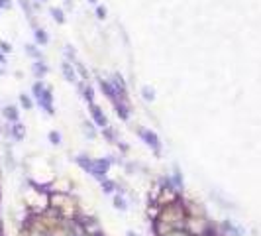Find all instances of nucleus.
<instances>
[{
    "label": "nucleus",
    "instance_id": "nucleus-1",
    "mask_svg": "<svg viewBox=\"0 0 261 236\" xmlns=\"http://www.w3.org/2000/svg\"><path fill=\"white\" fill-rule=\"evenodd\" d=\"M157 221L167 222V224H171L175 228H185L187 213H185L183 201H177L173 205L161 206V213H159V219H157Z\"/></svg>",
    "mask_w": 261,
    "mask_h": 236
},
{
    "label": "nucleus",
    "instance_id": "nucleus-2",
    "mask_svg": "<svg viewBox=\"0 0 261 236\" xmlns=\"http://www.w3.org/2000/svg\"><path fill=\"white\" fill-rule=\"evenodd\" d=\"M185 230L190 236H206L212 230V221H208V217H187Z\"/></svg>",
    "mask_w": 261,
    "mask_h": 236
},
{
    "label": "nucleus",
    "instance_id": "nucleus-3",
    "mask_svg": "<svg viewBox=\"0 0 261 236\" xmlns=\"http://www.w3.org/2000/svg\"><path fill=\"white\" fill-rule=\"evenodd\" d=\"M183 197H181V193H179V189L175 187L173 183L165 177L163 181H161V191L159 195H157V205L159 206H167V205H173V203H177V201H181Z\"/></svg>",
    "mask_w": 261,
    "mask_h": 236
},
{
    "label": "nucleus",
    "instance_id": "nucleus-4",
    "mask_svg": "<svg viewBox=\"0 0 261 236\" xmlns=\"http://www.w3.org/2000/svg\"><path fill=\"white\" fill-rule=\"evenodd\" d=\"M134 130H136L138 136L145 142V146L149 148V150H153L155 156H161V142L157 134L153 132V130H149V128H144V126H136Z\"/></svg>",
    "mask_w": 261,
    "mask_h": 236
},
{
    "label": "nucleus",
    "instance_id": "nucleus-5",
    "mask_svg": "<svg viewBox=\"0 0 261 236\" xmlns=\"http://www.w3.org/2000/svg\"><path fill=\"white\" fill-rule=\"evenodd\" d=\"M116 162L112 156H106V158H92V169H90V175L96 177L99 181L104 179V177L108 175V171H110V167H112V163Z\"/></svg>",
    "mask_w": 261,
    "mask_h": 236
},
{
    "label": "nucleus",
    "instance_id": "nucleus-6",
    "mask_svg": "<svg viewBox=\"0 0 261 236\" xmlns=\"http://www.w3.org/2000/svg\"><path fill=\"white\" fill-rule=\"evenodd\" d=\"M81 224H83V232L85 234H104V228H102L101 221L96 219V215L92 217H77Z\"/></svg>",
    "mask_w": 261,
    "mask_h": 236
},
{
    "label": "nucleus",
    "instance_id": "nucleus-7",
    "mask_svg": "<svg viewBox=\"0 0 261 236\" xmlns=\"http://www.w3.org/2000/svg\"><path fill=\"white\" fill-rule=\"evenodd\" d=\"M36 103H38V106L44 110L45 114H49V116L55 114V108H53V91H51V87H45V91L42 93V97H40Z\"/></svg>",
    "mask_w": 261,
    "mask_h": 236
},
{
    "label": "nucleus",
    "instance_id": "nucleus-8",
    "mask_svg": "<svg viewBox=\"0 0 261 236\" xmlns=\"http://www.w3.org/2000/svg\"><path fill=\"white\" fill-rule=\"evenodd\" d=\"M88 114H90V118H92L94 126H99V128L108 126V118H106V114H104V110L96 104V101H94V103H88Z\"/></svg>",
    "mask_w": 261,
    "mask_h": 236
},
{
    "label": "nucleus",
    "instance_id": "nucleus-9",
    "mask_svg": "<svg viewBox=\"0 0 261 236\" xmlns=\"http://www.w3.org/2000/svg\"><path fill=\"white\" fill-rule=\"evenodd\" d=\"M99 88H101V93L110 101V103L114 104V103H118L120 101V97H118V91L114 88V85L110 83V79H102V77H99Z\"/></svg>",
    "mask_w": 261,
    "mask_h": 236
},
{
    "label": "nucleus",
    "instance_id": "nucleus-10",
    "mask_svg": "<svg viewBox=\"0 0 261 236\" xmlns=\"http://www.w3.org/2000/svg\"><path fill=\"white\" fill-rule=\"evenodd\" d=\"M0 116L4 118V122L8 124H14V122H20V108L16 104H4L2 110H0Z\"/></svg>",
    "mask_w": 261,
    "mask_h": 236
},
{
    "label": "nucleus",
    "instance_id": "nucleus-11",
    "mask_svg": "<svg viewBox=\"0 0 261 236\" xmlns=\"http://www.w3.org/2000/svg\"><path fill=\"white\" fill-rule=\"evenodd\" d=\"M61 75L67 83H77L79 81V75H77V69H75V63L71 61H61Z\"/></svg>",
    "mask_w": 261,
    "mask_h": 236
},
{
    "label": "nucleus",
    "instance_id": "nucleus-12",
    "mask_svg": "<svg viewBox=\"0 0 261 236\" xmlns=\"http://www.w3.org/2000/svg\"><path fill=\"white\" fill-rule=\"evenodd\" d=\"M112 106H114V110H116V116L120 118L122 122H130V116H132V106H130V103L118 101V103H114Z\"/></svg>",
    "mask_w": 261,
    "mask_h": 236
},
{
    "label": "nucleus",
    "instance_id": "nucleus-13",
    "mask_svg": "<svg viewBox=\"0 0 261 236\" xmlns=\"http://www.w3.org/2000/svg\"><path fill=\"white\" fill-rule=\"evenodd\" d=\"M173 230H177V228L171 226V224H167V222H163V221L151 222V232H153V236H169Z\"/></svg>",
    "mask_w": 261,
    "mask_h": 236
},
{
    "label": "nucleus",
    "instance_id": "nucleus-14",
    "mask_svg": "<svg viewBox=\"0 0 261 236\" xmlns=\"http://www.w3.org/2000/svg\"><path fill=\"white\" fill-rule=\"evenodd\" d=\"M75 165H77L79 169H83L85 173L90 175V169H92V158H90L88 154H79V156H75Z\"/></svg>",
    "mask_w": 261,
    "mask_h": 236
},
{
    "label": "nucleus",
    "instance_id": "nucleus-15",
    "mask_svg": "<svg viewBox=\"0 0 261 236\" xmlns=\"http://www.w3.org/2000/svg\"><path fill=\"white\" fill-rule=\"evenodd\" d=\"M10 138L14 142H24L26 140V126L22 122H14L10 124Z\"/></svg>",
    "mask_w": 261,
    "mask_h": 236
},
{
    "label": "nucleus",
    "instance_id": "nucleus-16",
    "mask_svg": "<svg viewBox=\"0 0 261 236\" xmlns=\"http://www.w3.org/2000/svg\"><path fill=\"white\" fill-rule=\"evenodd\" d=\"M31 73H34L36 79H44L45 75L49 73V67H47V63H45L44 59H36L31 63Z\"/></svg>",
    "mask_w": 261,
    "mask_h": 236
},
{
    "label": "nucleus",
    "instance_id": "nucleus-17",
    "mask_svg": "<svg viewBox=\"0 0 261 236\" xmlns=\"http://www.w3.org/2000/svg\"><path fill=\"white\" fill-rule=\"evenodd\" d=\"M112 206H114L116 211H120V213H128L130 205H128V201H126L124 193H120V191L114 193V197H112Z\"/></svg>",
    "mask_w": 261,
    "mask_h": 236
},
{
    "label": "nucleus",
    "instance_id": "nucleus-18",
    "mask_svg": "<svg viewBox=\"0 0 261 236\" xmlns=\"http://www.w3.org/2000/svg\"><path fill=\"white\" fill-rule=\"evenodd\" d=\"M34 44L42 45V47L49 44V34H47V29L40 28V26L34 28Z\"/></svg>",
    "mask_w": 261,
    "mask_h": 236
},
{
    "label": "nucleus",
    "instance_id": "nucleus-19",
    "mask_svg": "<svg viewBox=\"0 0 261 236\" xmlns=\"http://www.w3.org/2000/svg\"><path fill=\"white\" fill-rule=\"evenodd\" d=\"M101 191L104 193V195H114V193L118 191L116 181H114V179H108V177L101 179Z\"/></svg>",
    "mask_w": 261,
    "mask_h": 236
},
{
    "label": "nucleus",
    "instance_id": "nucleus-20",
    "mask_svg": "<svg viewBox=\"0 0 261 236\" xmlns=\"http://www.w3.org/2000/svg\"><path fill=\"white\" fill-rule=\"evenodd\" d=\"M159 213H161V206L157 203H147L145 206V217H147V221L155 222L159 219Z\"/></svg>",
    "mask_w": 261,
    "mask_h": 236
},
{
    "label": "nucleus",
    "instance_id": "nucleus-21",
    "mask_svg": "<svg viewBox=\"0 0 261 236\" xmlns=\"http://www.w3.org/2000/svg\"><path fill=\"white\" fill-rule=\"evenodd\" d=\"M24 51H26L28 57H31L34 61H36V59H44V53H42V49H40L38 44H24Z\"/></svg>",
    "mask_w": 261,
    "mask_h": 236
},
{
    "label": "nucleus",
    "instance_id": "nucleus-22",
    "mask_svg": "<svg viewBox=\"0 0 261 236\" xmlns=\"http://www.w3.org/2000/svg\"><path fill=\"white\" fill-rule=\"evenodd\" d=\"M101 134H102V138H104V140H106L108 144H114V146H116V142L120 140V138L116 136V130H114V128H112L110 124H108V126H104Z\"/></svg>",
    "mask_w": 261,
    "mask_h": 236
},
{
    "label": "nucleus",
    "instance_id": "nucleus-23",
    "mask_svg": "<svg viewBox=\"0 0 261 236\" xmlns=\"http://www.w3.org/2000/svg\"><path fill=\"white\" fill-rule=\"evenodd\" d=\"M4 165H6V169H8V171H14L16 169L14 154H12V148H8V146H6V150H4Z\"/></svg>",
    "mask_w": 261,
    "mask_h": 236
},
{
    "label": "nucleus",
    "instance_id": "nucleus-24",
    "mask_svg": "<svg viewBox=\"0 0 261 236\" xmlns=\"http://www.w3.org/2000/svg\"><path fill=\"white\" fill-rule=\"evenodd\" d=\"M49 16H51L57 24H65V20H67V18H65V10H63L61 6H51V8H49Z\"/></svg>",
    "mask_w": 261,
    "mask_h": 236
},
{
    "label": "nucleus",
    "instance_id": "nucleus-25",
    "mask_svg": "<svg viewBox=\"0 0 261 236\" xmlns=\"http://www.w3.org/2000/svg\"><path fill=\"white\" fill-rule=\"evenodd\" d=\"M45 87H47V85L44 83V79H36V83L31 85V97L38 101V99L42 97V93L45 91Z\"/></svg>",
    "mask_w": 261,
    "mask_h": 236
},
{
    "label": "nucleus",
    "instance_id": "nucleus-26",
    "mask_svg": "<svg viewBox=\"0 0 261 236\" xmlns=\"http://www.w3.org/2000/svg\"><path fill=\"white\" fill-rule=\"evenodd\" d=\"M81 128H83V132H85V136H87L88 140H94V138H96V128H94V122H88V120H83Z\"/></svg>",
    "mask_w": 261,
    "mask_h": 236
},
{
    "label": "nucleus",
    "instance_id": "nucleus-27",
    "mask_svg": "<svg viewBox=\"0 0 261 236\" xmlns=\"http://www.w3.org/2000/svg\"><path fill=\"white\" fill-rule=\"evenodd\" d=\"M18 101H20V106H22L24 110H31V108H34V99H31L29 95H26V93H20Z\"/></svg>",
    "mask_w": 261,
    "mask_h": 236
},
{
    "label": "nucleus",
    "instance_id": "nucleus-28",
    "mask_svg": "<svg viewBox=\"0 0 261 236\" xmlns=\"http://www.w3.org/2000/svg\"><path fill=\"white\" fill-rule=\"evenodd\" d=\"M47 140H49V144H51V146H61L63 136H61L59 130H51V132L47 134Z\"/></svg>",
    "mask_w": 261,
    "mask_h": 236
},
{
    "label": "nucleus",
    "instance_id": "nucleus-29",
    "mask_svg": "<svg viewBox=\"0 0 261 236\" xmlns=\"http://www.w3.org/2000/svg\"><path fill=\"white\" fill-rule=\"evenodd\" d=\"M142 99H144L145 103H153L155 101V91L151 87H147V85L142 87Z\"/></svg>",
    "mask_w": 261,
    "mask_h": 236
},
{
    "label": "nucleus",
    "instance_id": "nucleus-30",
    "mask_svg": "<svg viewBox=\"0 0 261 236\" xmlns=\"http://www.w3.org/2000/svg\"><path fill=\"white\" fill-rule=\"evenodd\" d=\"M94 14H96V20H106V16H108V10H106V6L104 4H96L94 6Z\"/></svg>",
    "mask_w": 261,
    "mask_h": 236
},
{
    "label": "nucleus",
    "instance_id": "nucleus-31",
    "mask_svg": "<svg viewBox=\"0 0 261 236\" xmlns=\"http://www.w3.org/2000/svg\"><path fill=\"white\" fill-rule=\"evenodd\" d=\"M63 51H65V59H67V61H71V63L77 61V53H75V47H73L71 44L65 45V49H63Z\"/></svg>",
    "mask_w": 261,
    "mask_h": 236
},
{
    "label": "nucleus",
    "instance_id": "nucleus-32",
    "mask_svg": "<svg viewBox=\"0 0 261 236\" xmlns=\"http://www.w3.org/2000/svg\"><path fill=\"white\" fill-rule=\"evenodd\" d=\"M0 49L6 53V55H10L12 51H14V47H12V44L10 42H6V40H0Z\"/></svg>",
    "mask_w": 261,
    "mask_h": 236
},
{
    "label": "nucleus",
    "instance_id": "nucleus-33",
    "mask_svg": "<svg viewBox=\"0 0 261 236\" xmlns=\"http://www.w3.org/2000/svg\"><path fill=\"white\" fill-rule=\"evenodd\" d=\"M116 148H118V152H122V154H128V152H130V146H128L126 142H122V140L116 142Z\"/></svg>",
    "mask_w": 261,
    "mask_h": 236
},
{
    "label": "nucleus",
    "instance_id": "nucleus-34",
    "mask_svg": "<svg viewBox=\"0 0 261 236\" xmlns=\"http://www.w3.org/2000/svg\"><path fill=\"white\" fill-rule=\"evenodd\" d=\"M0 10H12V0H0Z\"/></svg>",
    "mask_w": 261,
    "mask_h": 236
},
{
    "label": "nucleus",
    "instance_id": "nucleus-35",
    "mask_svg": "<svg viewBox=\"0 0 261 236\" xmlns=\"http://www.w3.org/2000/svg\"><path fill=\"white\" fill-rule=\"evenodd\" d=\"M6 63H8V57H6V53L0 49V65H4V67H6Z\"/></svg>",
    "mask_w": 261,
    "mask_h": 236
},
{
    "label": "nucleus",
    "instance_id": "nucleus-36",
    "mask_svg": "<svg viewBox=\"0 0 261 236\" xmlns=\"http://www.w3.org/2000/svg\"><path fill=\"white\" fill-rule=\"evenodd\" d=\"M88 4H92V6H96V4H99V0H87Z\"/></svg>",
    "mask_w": 261,
    "mask_h": 236
},
{
    "label": "nucleus",
    "instance_id": "nucleus-37",
    "mask_svg": "<svg viewBox=\"0 0 261 236\" xmlns=\"http://www.w3.org/2000/svg\"><path fill=\"white\" fill-rule=\"evenodd\" d=\"M126 236H142V234H136L134 230H128V234H126Z\"/></svg>",
    "mask_w": 261,
    "mask_h": 236
},
{
    "label": "nucleus",
    "instance_id": "nucleus-38",
    "mask_svg": "<svg viewBox=\"0 0 261 236\" xmlns=\"http://www.w3.org/2000/svg\"><path fill=\"white\" fill-rule=\"evenodd\" d=\"M2 75H6V71H4V65H0V77H2Z\"/></svg>",
    "mask_w": 261,
    "mask_h": 236
},
{
    "label": "nucleus",
    "instance_id": "nucleus-39",
    "mask_svg": "<svg viewBox=\"0 0 261 236\" xmlns=\"http://www.w3.org/2000/svg\"><path fill=\"white\" fill-rule=\"evenodd\" d=\"M0 236H4V228H2V224H0Z\"/></svg>",
    "mask_w": 261,
    "mask_h": 236
},
{
    "label": "nucleus",
    "instance_id": "nucleus-40",
    "mask_svg": "<svg viewBox=\"0 0 261 236\" xmlns=\"http://www.w3.org/2000/svg\"><path fill=\"white\" fill-rule=\"evenodd\" d=\"M83 236H104V234H83Z\"/></svg>",
    "mask_w": 261,
    "mask_h": 236
},
{
    "label": "nucleus",
    "instance_id": "nucleus-41",
    "mask_svg": "<svg viewBox=\"0 0 261 236\" xmlns=\"http://www.w3.org/2000/svg\"><path fill=\"white\" fill-rule=\"evenodd\" d=\"M0 185H2V169H0Z\"/></svg>",
    "mask_w": 261,
    "mask_h": 236
},
{
    "label": "nucleus",
    "instance_id": "nucleus-42",
    "mask_svg": "<svg viewBox=\"0 0 261 236\" xmlns=\"http://www.w3.org/2000/svg\"><path fill=\"white\" fill-rule=\"evenodd\" d=\"M40 2H47V0H40Z\"/></svg>",
    "mask_w": 261,
    "mask_h": 236
},
{
    "label": "nucleus",
    "instance_id": "nucleus-43",
    "mask_svg": "<svg viewBox=\"0 0 261 236\" xmlns=\"http://www.w3.org/2000/svg\"><path fill=\"white\" fill-rule=\"evenodd\" d=\"M0 224H2V217H0Z\"/></svg>",
    "mask_w": 261,
    "mask_h": 236
},
{
    "label": "nucleus",
    "instance_id": "nucleus-44",
    "mask_svg": "<svg viewBox=\"0 0 261 236\" xmlns=\"http://www.w3.org/2000/svg\"><path fill=\"white\" fill-rule=\"evenodd\" d=\"M206 236H214V234H206Z\"/></svg>",
    "mask_w": 261,
    "mask_h": 236
},
{
    "label": "nucleus",
    "instance_id": "nucleus-45",
    "mask_svg": "<svg viewBox=\"0 0 261 236\" xmlns=\"http://www.w3.org/2000/svg\"><path fill=\"white\" fill-rule=\"evenodd\" d=\"M0 110H2V106H0Z\"/></svg>",
    "mask_w": 261,
    "mask_h": 236
}]
</instances>
